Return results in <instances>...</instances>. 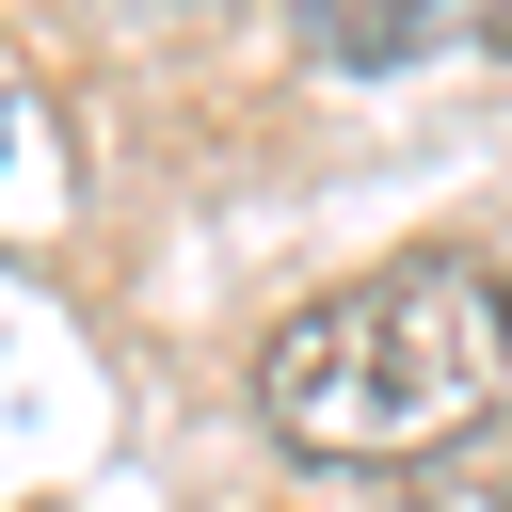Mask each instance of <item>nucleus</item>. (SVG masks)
<instances>
[{
  "instance_id": "f257e3e1",
  "label": "nucleus",
  "mask_w": 512,
  "mask_h": 512,
  "mask_svg": "<svg viewBox=\"0 0 512 512\" xmlns=\"http://www.w3.org/2000/svg\"><path fill=\"white\" fill-rule=\"evenodd\" d=\"M256 416L304 464H416L512 416V272L496 256H384L256 336Z\"/></svg>"
}]
</instances>
